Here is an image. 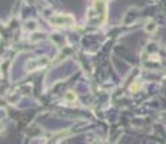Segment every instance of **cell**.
I'll use <instances>...</instances> for the list:
<instances>
[{
    "mask_svg": "<svg viewBox=\"0 0 166 144\" xmlns=\"http://www.w3.org/2000/svg\"><path fill=\"white\" fill-rule=\"evenodd\" d=\"M48 64V59L46 58H36V59H32V61H29L27 62V71L32 72V71H36V69H39L42 66H45Z\"/></svg>",
    "mask_w": 166,
    "mask_h": 144,
    "instance_id": "obj_2",
    "label": "cell"
},
{
    "mask_svg": "<svg viewBox=\"0 0 166 144\" xmlns=\"http://www.w3.org/2000/svg\"><path fill=\"white\" fill-rule=\"evenodd\" d=\"M0 131H2V125H0Z\"/></svg>",
    "mask_w": 166,
    "mask_h": 144,
    "instance_id": "obj_5",
    "label": "cell"
},
{
    "mask_svg": "<svg viewBox=\"0 0 166 144\" xmlns=\"http://www.w3.org/2000/svg\"><path fill=\"white\" fill-rule=\"evenodd\" d=\"M158 29V26H156V23H153V22H149L146 26H145V30H146L147 33H152V32H155Z\"/></svg>",
    "mask_w": 166,
    "mask_h": 144,
    "instance_id": "obj_3",
    "label": "cell"
},
{
    "mask_svg": "<svg viewBox=\"0 0 166 144\" xmlns=\"http://www.w3.org/2000/svg\"><path fill=\"white\" fill-rule=\"evenodd\" d=\"M49 22L55 25V26H72L75 23V19H74L72 14H68V13H56L52 14L49 17Z\"/></svg>",
    "mask_w": 166,
    "mask_h": 144,
    "instance_id": "obj_1",
    "label": "cell"
},
{
    "mask_svg": "<svg viewBox=\"0 0 166 144\" xmlns=\"http://www.w3.org/2000/svg\"><path fill=\"white\" fill-rule=\"evenodd\" d=\"M65 99H66V101H69V102H74V101L77 99V95H75V92L68 91V92H66V95H65Z\"/></svg>",
    "mask_w": 166,
    "mask_h": 144,
    "instance_id": "obj_4",
    "label": "cell"
}]
</instances>
